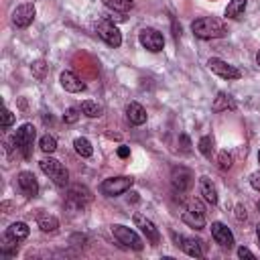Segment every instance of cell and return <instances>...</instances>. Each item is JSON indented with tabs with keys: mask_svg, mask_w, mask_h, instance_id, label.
<instances>
[{
	"mask_svg": "<svg viewBox=\"0 0 260 260\" xmlns=\"http://www.w3.org/2000/svg\"><path fill=\"white\" fill-rule=\"evenodd\" d=\"M236 217L238 219H246V209L242 205H236Z\"/></svg>",
	"mask_w": 260,
	"mask_h": 260,
	"instance_id": "cell-37",
	"label": "cell"
},
{
	"mask_svg": "<svg viewBox=\"0 0 260 260\" xmlns=\"http://www.w3.org/2000/svg\"><path fill=\"white\" fill-rule=\"evenodd\" d=\"M91 199H93V195H91V191H89L85 185H73V187L69 189V193H67V201L73 203L75 207H83V205H87Z\"/></svg>",
	"mask_w": 260,
	"mask_h": 260,
	"instance_id": "cell-16",
	"label": "cell"
},
{
	"mask_svg": "<svg viewBox=\"0 0 260 260\" xmlns=\"http://www.w3.org/2000/svg\"><path fill=\"white\" fill-rule=\"evenodd\" d=\"M256 238H258V244H260V223L256 225Z\"/></svg>",
	"mask_w": 260,
	"mask_h": 260,
	"instance_id": "cell-39",
	"label": "cell"
},
{
	"mask_svg": "<svg viewBox=\"0 0 260 260\" xmlns=\"http://www.w3.org/2000/svg\"><path fill=\"white\" fill-rule=\"evenodd\" d=\"M59 81H61V87H63L65 91H69V93H79V91L85 89V83H83L73 71H63V73L59 75Z\"/></svg>",
	"mask_w": 260,
	"mask_h": 260,
	"instance_id": "cell-17",
	"label": "cell"
},
{
	"mask_svg": "<svg viewBox=\"0 0 260 260\" xmlns=\"http://www.w3.org/2000/svg\"><path fill=\"white\" fill-rule=\"evenodd\" d=\"M211 110H213L215 114L228 112V110H236V100H234L230 93H225V91H217V95L213 98Z\"/></svg>",
	"mask_w": 260,
	"mask_h": 260,
	"instance_id": "cell-19",
	"label": "cell"
},
{
	"mask_svg": "<svg viewBox=\"0 0 260 260\" xmlns=\"http://www.w3.org/2000/svg\"><path fill=\"white\" fill-rule=\"evenodd\" d=\"M191 30L197 39H203V41H209V39H221L228 35V26L223 20L215 18V16H201V18H195L191 22Z\"/></svg>",
	"mask_w": 260,
	"mask_h": 260,
	"instance_id": "cell-1",
	"label": "cell"
},
{
	"mask_svg": "<svg viewBox=\"0 0 260 260\" xmlns=\"http://www.w3.org/2000/svg\"><path fill=\"white\" fill-rule=\"evenodd\" d=\"M95 32H98V37H100L106 45H110V47H114V49H118V47L122 45V32H120V28H118L114 22H110V20H98Z\"/></svg>",
	"mask_w": 260,
	"mask_h": 260,
	"instance_id": "cell-7",
	"label": "cell"
},
{
	"mask_svg": "<svg viewBox=\"0 0 260 260\" xmlns=\"http://www.w3.org/2000/svg\"><path fill=\"white\" fill-rule=\"evenodd\" d=\"M138 43H140L146 51L158 53V51H162V47H165V37H162L156 28L144 26V28H140V32H138Z\"/></svg>",
	"mask_w": 260,
	"mask_h": 260,
	"instance_id": "cell-8",
	"label": "cell"
},
{
	"mask_svg": "<svg viewBox=\"0 0 260 260\" xmlns=\"http://www.w3.org/2000/svg\"><path fill=\"white\" fill-rule=\"evenodd\" d=\"M35 138H37V128H35L32 124H22V126L14 132L12 144H14V148L20 152L22 158H30Z\"/></svg>",
	"mask_w": 260,
	"mask_h": 260,
	"instance_id": "cell-2",
	"label": "cell"
},
{
	"mask_svg": "<svg viewBox=\"0 0 260 260\" xmlns=\"http://www.w3.org/2000/svg\"><path fill=\"white\" fill-rule=\"evenodd\" d=\"M134 225L146 236L148 242H152V246H156V244L160 242V232H158V228H156L148 217H144L142 213H134Z\"/></svg>",
	"mask_w": 260,
	"mask_h": 260,
	"instance_id": "cell-14",
	"label": "cell"
},
{
	"mask_svg": "<svg viewBox=\"0 0 260 260\" xmlns=\"http://www.w3.org/2000/svg\"><path fill=\"white\" fill-rule=\"evenodd\" d=\"M173 240H175V246H179L187 256H193V258H203V242L201 240H195L191 236H181V234H173Z\"/></svg>",
	"mask_w": 260,
	"mask_h": 260,
	"instance_id": "cell-12",
	"label": "cell"
},
{
	"mask_svg": "<svg viewBox=\"0 0 260 260\" xmlns=\"http://www.w3.org/2000/svg\"><path fill=\"white\" fill-rule=\"evenodd\" d=\"M211 238L215 240V244H219L221 248H228V250L234 248V244H236L232 230L221 221H213L211 223Z\"/></svg>",
	"mask_w": 260,
	"mask_h": 260,
	"instance_id": "cell-15",
	"label": "cell"
},
{
	"mask_svg": "<svg viewBox=\"0 0 260 260\" xmlns=\"http://www.w3.org/2000/svg\"><path fill=\"white\" fill-rule=\"evenodd\" d=\"M197 146H199V152L209 158L211 152H213V138H211V136H201L199 142H197Z\"/></svg>",
	"mask_w": 260,
	"mask_h": 260,
	"instance_id": "cell-30",
	"label": "cell"
},
{
	"mask_svg": "<svg viewBox=\"0 0 260 260\" xmlns=\"http://www.w3.org/2000/svg\"><path fill=\"white\" fill-rule=\"evenodd\" d=\"M199 187H201V195H203V199H205L207 203L215 205L219 197H217V189H215V185L211 183V179H209V177H201V179H199Z\"/></svg>",
	"mask_w": 260,
	"mask_h": 260,
	"instance_id": "cell-20",
	"label": "cell"
},
{
	"mask_svg": "<svg viewBox=\"0 0 260 260\" xmlns=\"http://www.w3.org/2000/svg\"><path fill=\"white\" fill-rule=\"evenodd\" d=\"M132 185H134L132 177H126V175H122V177H108V179H104L100 183V193L106 195V197H118V195L130 191Z\"/></svg>",
	"mask_w": 260,
	"mask_h": 260,
	"instance_id": "cell-4",
	"label": "cell"
},
{
	"mask_svg": "<svg viewBox=\"0 0 260 260\" xmlns=\"http://www.w3.org/2000/svg\"><path fill=\"white\" fill-rule=\"evenodd\" d=\"M250 185H252L256 191H260V173H252V175H250Z\"/></svg>",
	"mask_w": 260,
	"mask_h": 260,
	"instance_id": "cell-35",
	"label": "cell"
},
{
	"mask_svg": "<svg viewBox=\"0 0 260 260\" xmlns=\"http://www.w3.org/2000/svg\"><path fill=\"white\" fill-rule=\"evenodd\" d=\"M106 8H110L112 12H120V14H126L134 4L132 0H102Z\"/></svg>",
	"mask_w": 260,
	"mask_h": 260,
	"instance_id": "cell-25",
	"label": "cell"
},
{
	"mask_svg": "<svg viewBox=\"0 0 260 260\" xmlns=\"http://www.w3.org/2000/svg\"><path fill=\"white\" fill-rule=\"evenodd\" d=\"M16 185L24 197H37L39 195V181L30 171H20L16 177Z\"/></svg>",
	"mask_w": 260,
	"mask_h": 260,
	"instance_id": "cell-13",
	"label": "cell"
},
{
	"mask_svg": "<svg viewBox=\"0 0 260 260\" xmlns=\"http://www.w3.org/2000/svg\"><path fill=\"white\" fill-rule=\"evenodd\" d=\"M37 225L41 228V232L49 234V232H55V230L59 228V219H57L55 215H49V213H39Z\"/></svg>",
	"mask_w": 260,
	"mask_h": 260,
	"instance_id": "cell-23",
	"label": "cell"
},
{
	"mask_svg": "<svg viewBox=\"0 0 260 260\" xmlns=\"http://www.w3.org/2000/svg\"><path fill=\"white\" fill-rule=\"evenodd\" d=\"M246 4L248 0H230V4L225 6V18H232V20H238L244 16V10H246Z\"/></svg>",
	"mask_w": 260,
	"mask_h": 260,
	"instance_id": "cell-21",
	"label": "cell"
},
{
	"mask_svg": "<svg viewBox=\"0 0 260 260\" xmlns=\"http://www.w3.org/2000/svg\"><path fill=\"white\" fill-rule=\"evenodd\" d=\"M258 162H260V150H258Z\"/></svg>",
	"mask_w": 260,
	"mask_h": 260,
	"instance_id": "cell-41",
	"label": "cell"
},
{
	"mask_svg": "<svg viewBox=\"0 0 260 260\" xmlns=\"http://www.w3.org/2000/svg\"><path fill=\"white\" fill-rule=\"evenodd\" d=\"M79 108H67L65 110V114H63V122L65 124H75L77 120H79Z\"/></svg>",
	"mask_w": 260,
	"mask_h": 260,
	"instance_id": "cell-31",
	"label": "cell"
},
{
	"mask_svg": "<svg viewBox=\"0 0 260 260\" xmlns=\"http://www.w3.org/2000/svg\"><path fill=\"white\" fill-rule=\"evenodd\" d=\"M126 118H128L130 124L142 126V124L146 122V110H144L138 102H130V104L126 106Z\"/></svg>",
	"mask_w": 260,
	"mask_h": 260,
	"instance_id": "cell-18",
	"label": "cell"
},
{
	"mask_svg": "<svg viewBox=\"0 0 260 260\" xmlns=\"http://www.w3.org/2000/svg\"><path fill=\"white\" fill-rule=\"evenodd\" d=\"M16 252H18L16 240L4 234V238H2V244H0V254H2L4 258H10V256H16Z\"/></svg>",
	"mask_w": 260,
	"mask_h": 260,
	"instance_id": "cell-26",
	"label": "cell"
},
{
	"mask_svg": "<svg viewBox=\"0 0 260 260\" xmlns=\"http://www.w3.org/2000/svg\"><path fill=\"white\" fill-rule=\"evenodd\" d=\"M256 63H258V65H260V51H258V53H256Z\"/></svg>",
	"mask_w": 260,
	"mask_h": 260,
	"instance_id": "cell-40",
	"label": "cell"
},
{
	"mask_svg": "<svg viewBox=\"0 0 260 260\" xmlns=\"http://www.w3.org/2000/svg\"><path fill=\"white\" fill-rule=\"evenodd\" d=\"M39 167H41V171H43L57 187H65V185L69 183V171H67L57 158H53V156H43V158L39 160Z\"/></svg>",
	"mask_w": 260,
	"mask_h": 260,
	"instance_id": "cell-3",
	"label": "cell"
},
{
	"mask_svg": "<svg viewBox=\"0 0 260 260\" xmlns=\"http://www.w3.org/2000/svg\"><path fill=\"white\" fill-rule=\"evenodd\" d=\"M217 162H219V169H230L232 165H234V156L228 152V150H221L219 152V156H217Z\"/></svg>",
	"mask_w": 260,
	"mask_h": 260,
	"instance_id": "cell-32",
	"label": "cell"
},
{
	"mask_svg": "<svg viewBox=\"0 0 260 260\" xmlns=\"http://www.w3.org/2000/svg\"><path fill=\"white\" fill-rule=\"evenodd\" d=\"M258 211H260V201H258Z\"/></svg>",
	"mask_w": 260,
	"mask_h": 260,
	"instance_id": "cell-42",
	"label": "cell"
},
{
	"mask_svg": "<svg viewBox=\"0 0 260 260\" xmlns=\"http://www.w3.org/2000/svg\"><path fill=\"white\" fill-rule=\"evenodd\" d=\"M171 185H173V191L183 195L191 189L193 185V173L187 169V167H173L171 169Z\"/></svg>",
	"mask_w": 260,
	"mask_h": 260,
	"instance_id": "cell-9",
	"label": "cell"
},
{
	"mask_svg": "<svg viewBox=\"0 0 260 260\" xmlns=\"http://www.w3.org/2000/svg\"><path fill=\"white\" fill-rule=\"evenodd\" d=\"M110 232H112V236L122 244V246H126V248H130V250H136V252H140L142 248H144V242H142V238L132 230V228H128V225H122V223H114L112 228H110Z\"/></svg>",
	"mask_w": 260,
	"mask_h": 260,
	"instance_id": "cell-5",
	"label": "cell"
},
{
	"mask_svg": "<svg viewBox=\"0 0 260 260\" xmlns=\"http://www.w3.org/2000/svg\"><path fill=\"white\" fill-rule=\"evenodd\" d=\"M12 124H14V114H12L8 108H4V114H2V128L8 130Z\"/></svg>",
	"mask_w": 260,
	"mask_h": 260,
	"instance_id": "cell-33",
	"label": "cell"
},
{
	"mask_svg": "<svg viewBox=\"0 0 260 260\" xmlns=\"http://www.w3.org/2000/svg\"><path fill=\"white\" fill-rule=\"evenodd\" d=\"M47 63L43 61V59H37L32 65H30V71H32V77L35 79H39V81H43L45 79V75H47Z\"/></svg>",
	"mask_w": 260,
	"mask_h": 260,
	"instance_id": "cell-29",
	"label": "cell"
},
{
	"mask_svg": "<svg viewBox=\"0 0 260 260\" xmlns=\"http://www.w3.org/2000/svg\"><path fill=\"white\" fill-rule=\"evenodd\" d=\"M79 110H81V114H85L87 118H100L102 116V106L100 104H95V102H91V100H85V102H81V106H79Z\"/></svg>",
	"mask_w": 260,
	"mask_h": 260,
	"instance_id": "cell-27",
	"label": "cell"
},
{
	"mask_svg": "<svg viewBox=\"0 0 260 260\" xmlns=\"http://www.w3.org/2000/svg\"><path fill=\"white\" fill-rule=\"evenodd\" d=\"M128 154H130V148H128V146H120V148H118V156H120V158H126Z\"/></svg>",
	"mask_w": 260,
	"mask_h": 260,
	"instance_id": "cell-38",
	"label": "cell"
},
{
	"mask_svg": "<svg viewBox=\"0 0 260 260\" xmlns=\"http://www.w3.org/2000/svg\"><path fill=\"white\" fill-rule=\"evenodd\" d=\"M28 234H30V228H28L24 221H14V223H10V225H8V230H6V236L14 238L16 242H20V240L28 238Z\"/></svg>",
	"mask_w": 260,
	"mask_h": 260,
	"instance_id": "cell-22",
	"label": "cell"
},
{
	"mask_svg": "<svg viewBox=\"0 0 260 260\" xmlns=\"http://www.w3.org/2000/svg\"><path fill=\"white\" fill-rule=\"evenodd\" d=\"M207 67H209L215 75H219L221 79H240V77H242V71H240L238 67L230 65L228 61L217 59V57H211V59L207 61Z\"/></svg>",
	"mask_w": 260,
	"mask_h": 260,
	"instance_id": "cell-11",
	"label": "cell"
},
{
	"mask_svg": "<svg viewBox=\"0 0 260 260\" xmlns=\"http://www.w3.org/2000/svg\"><path fill=\"white\" fill-rule=\"evenodd\" d=\"M181 219L189 225V228H195V230H203L205 225V207L199 199H189L187 201V207L181 215Z\"/></svg>",
	"mask_w": 260,
	"mask_h": 260,
	"instance_id": "cell-6",
	"label": "cell"
},
{
	"mask_svg": "<svg viewBox=\"0 0 260 260\" xmlns=\"http://www.w3.org/2000/svg\"><path fill=\"white\" fill-rule=\"evenodd\" d=\"M238 256H240V258H252V260L256 258V256H254V252H252V250H248L246 246H240V248H238Z\"/></svg>",
	"mask_w": 260,
	"mask_h": 260,
	"instance_id": "cell-34",
	"label": "cell"
},
{
	"mask_svg": "<svg viewBox=\"0 0 260 260\" xmlns=\"http://www.w3.org/2000/svg\"><path fill=\"white\" fill-rule=\"evenodd\" d=\"M73 148H75V152H77L79 156H83V158H89V156L93 154L91 142H89L87 138H83V136H79V138L73 140Z\"/></svg>",
	"mask_w": 260,
	"mask_h": 260,
	"instance_id": "cell-24",
	"label": "cell"
},
{
	"mask_svg": "<svg viewBox=\"0 0 260 260\" xmlns=\"http://www.w3.org/2000/svg\"><path fill=\"white\" fill-rule=\"evenodd\" d=\"M35 14H37L35 4L24 2V4H20V6H16V8L12 10V24H14L16 28H26V26L32 24Z\"/></svg>",
	"mask_w": 260,
	"mask_h": 260,
	"instance_id": "cell-10",
	"label": "cell"
},
{
	"mask_svg": "<svg viewBox=\"0 0 260 260\" xmlns=\"http://www.w3.org/2000/svg\"><path fill=\"white\" fill-rule=\"evenodd\" d=\"M39 148H41L45 154L55 152V150H57V140H55V136H51V134L41 136V140H39Z\"/></svg>",
	"mask_w": 260,
	"mask_h": 260,
	"instance_id": "cell-28",
	"label": "cell"
},
{
	"mask_svg": "<svg viewBox=\"0 0 260 260\" xmlns=\"http://www.w3.org/2000/svg\"><path fill=\"white\" fill-rule=\"evenodd\" d=\"M179 140H181V150H183V152H189V150H191V148H189V146H191L189 138H187L185 134H181V136H179Z\"/></svg>",
	"mask_w": 260,
	"mask_h": 260,
	"instance_id": "cell-36",
	"label": "cell"
}]
</instances>
